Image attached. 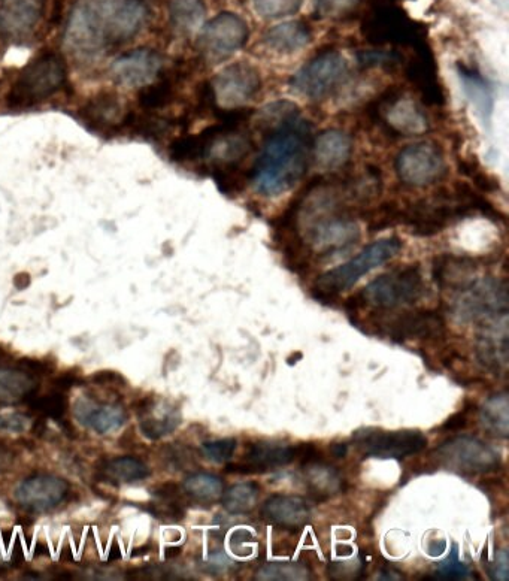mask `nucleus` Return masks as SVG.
Masks as SVG:
<instances>
[{"label":"nucleus","mask_w":509,"mask_h":581,"mask_svg":"<svg viewBox=\"0 0 509 581\" xmlns=\"http://www.w3.org/2000/svg\"><path fill=\"white\" fill-rule=\"evenodd\" d=\"M139 0H80L65 30V47L78 56H95L108 45L133 38L145 21Z\"/></svg>","instance_id":"obj_1"},{"label":"nucleus","mask_w":509,"mask_h":581,"mask_svg":"<svg viewBox=\"0 0 509 581\" xmlns=\"http://www.w3.org/2000/svg\"><path fill=\"white\" fill-rule=\"evenodd\" d=\"M311 148V126L295 116L271 130L257 159L251 180L263 196L289 192L305 175Z\"/></svg>","instance_id":"obj_2"},{"label":"nucleus","mask_w":509,"mask_h":581,"mask_svg":"<svg viewBox=\"0 0 509 581\" xmlns=\"http://www.w3.org/2000/svg\"><path fill=\"white\" fill-rule=\"evenodd\" d=\"M402 241L398 236L378 239L368 247L363 248L356 257L347 263L330 269L326 274L317 278L314 284V295L318 299H332L339 293L353 287L363 275L374 271L378 266L384 265L401 251Z\"/></svg>","instance_id":"obj_3"},{"label":"nucleus","mask_w":509,"mask_h":581,"mask_svg":"<svg viewBox=\"0 0 509 581\" xmlns=\"http://www.w3.org/2000/svg\"><path fill=\"white\" fill-rule=\"evenodd\" d=\"M424 295V280L418 265L396 269L390 274L375 278L362 293L348 301V311L359 313L365 305L378 310H392L402 305L414 304Z\"/></svg>","instance_id":"obj_4"},{"label":"nucleus","mask_w":509,"mask_h":581,"mask_svg":"<svg viewBox=\"0 0 509 581\" xmlns=\"http://www.w3.org/2000/svg\"><path fill=\"white\" fill-rule=\"evenodd\" d=\"M65 80L66 68L62 56L54 53L42 54L18 75L9 93V102L14 107H29L59 92Z\"/></svg>","instance_id":"obj_5"},{"label":"nucleus","mask_w":509,"mask_h":581,"mask_svg":"<svg viewBox=\"0 0 509 581\" xmlns=\"http://www.w3.org/2000/svg\"><path fill=\"white\" fill-rule=\"evenodd\" d=\"M350 74L347 59L338 51H323L290 78L293 92L318 101L338 90Z\"/></svg>","instance_id":"obj_6"},{"label":"nucleus","mask_w":509,"mask_h":581,"mask_svg":"<svg viewBox=\"0 0 509 581\" xmlns=\"http://www.w3.org/2000/svg\"><path fill=\"white\" fill-rule=\"evenodd\" d=\"M439 464L459 474H486L501 468L498 450L474 437H456L445 441L435 450Z\"/></svg>","instance_id":"obj_7"},{"label":"nucleus","mask_w":509,"mask_h":581,"mask_svg":"<svg viewBox=\"0 0 509 581\" xmlns=\"http://www.w3.org/2000/svg\"><path fill=\"white\" fill-rule=\"evenodd\" d=\"M395 166L399 180L412 187L430 186L447 172L444 151L433 142L408 145L396 157Z\"/></svg>","instance_id":"obj_8"},{"label":"nucleus","mask_w":509,"mask_h":581,"mask_svg":"<svg viewBox=\"0 0 509 581\" xmlns=\"http://www.w3.org/2000/svg\"><path fill=\"white\" fill-rule=\"evenodd\" d=\"M250 29L247 21L233 12H223L202 27L199 50L208 60L229 59L247 44Z\"/></svg>","instance_id":"obj_9"},{"label":"nucleus","mask_w":509,"mask_h":581,"mask_svg":"<svg viewBox=\"0 0 509 581\" xmlns=\"http://www.w3.org/2000/svg\"><path fill=\"white\" fill-rule=\"evenodd\" d=\"M354 443L363 455L378 459H404L423 452L427 438L420 431L386 432L381 429H359L353 434Z\"/></svg>","instance_id":"obj_10"},{"label":"nucleus","mask_w":509,"mask_h":581,"mask_svg":"<svg viewBox=\"0 0 509 581\" xmlns=\"http://www.w3.org/2000/svg\"><path fill=\"white\" fill-rule=\"evenodd\" d=\"M371 114L393 135L414 136L429 129L426 114L414 101L405 98L401 90L384 93Z\"/></svg>","instance_id":"obj_11"},{"label":"nucleus","mask_w":509,"mask_h":581,"mask_svg":"<svg viewBox=\"0 0 509 581\" xmlns=\"http://www.w3.org/2000/svg\"><path fill=\"white\" fill-rule=\"evenodd\" d=\"M215 104L223 107H241L254 98L262 87L257 68L250 63L239 62L224 68L209 84Z\"/></svg>","instance_id":"obj_12"},{"label":"nucleus","mask_w":509,"mask_h":581,"mask_svg":"<svg viewBox=\"0 0 509 581\" xmlns=\"http://www.w3.org/2000/svg\"><path fill=\"white\" fill-rule=\"evenodd\" d=\"M459 293L457 311L465 319H496L499 314H507L508 292L502 281L495 278L474 280Z\"/></svg>","instance_id":"obj_13"},{"label":"nucleus","mask_w":509,"mask_h":581,"mask_svg":"<svg viewBox=\"0 0 509 581\" xmlns=\"http://www.w3.org/2000/svg\"><path fill=\"white\" fill-rule=\"evenodd\" d=\"M163 69V57L150 48H139L123 54L112 62L111 75L118 84L127 87L147 86Z\"/></svg>","instance_id":"obj_14"},{"label":"nucleus","mask_w":509,"mask_h":581,"mask_svg":"<svg viewBox=\"0 0 509 581\" xmlns=\"http://www.w3.org/2000/svg\"><path fill=\"white\" fill-rule=\"evenodd\" d=\"M387 334L396 341L441 340L445 335V320L433 311L404 313L389 322Z\"/></svg>","instance_id":"obj_15"},{"label":"nucleus","mask_w":509,"mask_h":581,"mask_svg":"<svg viewBox=\"0 0 509 581\" xmlns=\"http://www.w3.org/2000/svg\"><path fill=\"white\" fill-rule=\"evenodd\" d=\"M68 492V484L57 477L29 478L24 480L20 486L15 489V498L24 507L32 510L45 511L56 507Z\"/></svg>","instance_id":"obj_16"},{"label":"nucleus","mask_w":509,"mask_h":581,"mask_svg":"<svg viewBox=\"0 0 509 581\" xmlns=\"http://www.w3.org/2000/svg\"><path fill=\"white\" fill-rule=\"evenodd\" d=\"M262 517L287 531H301L311 519V508L299 496L274 495L263 504Z\"/></svg>","instance_id":"obj_17"},{"label":"nucleus","mask_w":509,"mask_h":581,"mask_svg":"<svg viewBox=\"0 0 509 581\" xmlns=\"http://www.w3.org/2000/svg\"><path fill=\"white\" fill-rule=\"evenodd\" d=\"M41 15L39 0H6L0 8V33L9 39L24 38L35 29Z\"/></svg>","instance_id":"obj_18"},{"label":"nucleus","mask_w":509,"mask_h":581,"mask_svg":"<svg viewBox=\"0 0 509 581\" xmlns=\"http://www.w3.org/2000/svg\"><path fill=\"white\" fill-rule=\"evenodd\" d=\"M74 416L80 425L92 429L99 435L112 434L126 422V414L117 405L96 404L89 398L77 399L74 404Z\"/></svg>","instance_id":"obj_19"},{"label":"nucleus","mask_w":509,"mask_h":581,"mask_svg":"<svg viewBox=\"0 0 509 581\" xmlns=\"http://www.w3.org/2000/svg\"><path fill=\"white\" fill-rule=\"evenodd\" d=\"M368 38L377 44H415L417 33L414 27L399 12L393 9H381L371 18L366 26Z\"/></svg>","instance_id":"obj_20"},{"label":"nucleus","mask_w":509,"mask_h":581,"mask_svg":"<svg viewBox=\"0 0 509 581\" xmlns=\"http://www.w3.org/2000/svg\"><path fill=\"white\" fill-rule=\"evenodd\" d=\"M353 153V141L339 129L324 130L314 142V159L318 168L336 171L347 165Z\"/></svg>","instance_id":"obj_21"},{"label":"nucleus","mask_w":509,"mask_h":581,"mask_svg":"<svg viewBox=\"0 0 509 581\" xmlns=\"http://www.w3.org/2000/svg\"><path fill=\"white\" fill-rule=\"evenodd\" d=\"M477 265L466 257L442 254L433 260V278L441 289L460 292L475 280Z\"/></svg>","instance_id":"obj_22"},{"label":"nucleus","mask_w":509,"mask_h":581,"mask_svg":"<svg viewBox=\"0 0 509 581\" xmlns=\"http://www.w3.org/2000/svg\"><path fill=\"white\" fill-rule=\"evenodd\" d=\"M457 72H459L463 90H465L472 107L475 108V113H477V116L481 118L484 124H490L493 116V108H495L492 87L487 83L483 74L478 69L472 68V66L459 63L457 65Z\"/></svg>","instance_id":"obj_23"},{"label":"nucleus","mask_w":509,"mask_h":581,"mask_svg":"<svg viewBox=\"0 0 509 581\" xmlns=\"http://www.w3.org/2000/svg\"><path fill=\"white\" fill-rule=\"evenodd\" d=\"M311 30L302 21H286L265 33L266 47L277 54H295L311 42Z\"/></svg>","instance_id":"obj_24"},{"label":"nucleus","mask_w":509,"mask_h":581,"mask_svg":"<svg viewBox=\"0 0 509 581\" xmlns=\"http://www.w3.org/2000/svg\"><path fill=\"white\" fill-rule=\"evenodd\" d=\"M305 471V483L309 495L315 501H326L330 496L345 489V480L335 466L326 464L323 459L302 466Z\"/></svg>","instance_id":"obj_25"},{"label":"nucleus","mask_w":509,"mask_h":581,"mask_svg":"<svg viewBox=\"0 0 509 581\" xmlns=\"http://www.w3.org/2000/svg\"><path fill=\"white\" fill-rule=\"evenodd\" d=\"M245 459H247V464L262 474L269 469L292 464L295 461V447L257 441L248 446Z\"/></svg>","instance_id":"obj_26"},{"label":"nucleus","mask_w":509,"mask_h":581,"mask_svg":"<svg viewBox=\"0 0 509 581\" xmlns=\"http://www.w3.org/2000/svg\"><path fill=\"white\" fill-rule=\"evenodd\" d=\"M407 74L409 80L417 86V89L420 90L421 95L427 102L439 104L444 99L441 87L438 84L432 57L424 53L412 59L409 62Z\"/></svg>","instance_id":"obj_27"},{"label":"nucleus","mask_w":509,"mask_h":581,"mask_svg":"<svg viewBox=\"0 0 509 581\" xmlns=\"http://www.w3.org/2000/svg\"><path fill=\"white\" fill-rule=\"evenodd\" d=\"M181 414L175 407L168 404H154L148 408V413L141 420V429L145 437L159 440L172 434L180 426Z\"/></svg>","instance_id":"obj_28"},{"label":"nucleus","mask_w":509,"mask_h":581,"mask_svg":"<svg viewBox=\"0 0 509 581\" xmlns=\"http://www.w3.org/2000/svg\"><path fill=\"white\" fill-rule=\"evenodd\" d=\"M480 420L487 434L507 440L509 435V398L507 393H499L487 399L481 407Z\"/></svg>","instance_id":"obj_29"},{"label":"nucleus","mask_w":509,"mask_h":581,"mask_svg":"<svg viewBox=\"0 0 509 581\" xmlns=\"http://www.w3.org/2000/svg\"><path fill=\"white\" fill-rule=\"evenodd\" d=\"M206 15L204 0H172L169 17L172 26L181 33H193L202 26Z\"/></svg>","instance_id":"obj_30"},{"label":"nucleus","mask_w":509,"mask_h":581,"mask_svg":"<svg viewBox=\"0 0 509 581\" xmlns=\"http://www.w3.org/2000/svg\"><path fill=\"white\" fill-rule=\"evenodd\" d=\"M507 329L496 337V329H489L478 344V356L487 368L501 371L508 362Z\"/></svg>","instance_id":"obj_31"},{"label":"nucleus","mask_w":509,"mask_h":581,"mask_svg":"<svg viewBox=\"0 0 509 581\" xmlns=\"http://www.w3.org/2000/svg\"><path fill=\"white\" fill-rule=\"evenodd\" d=\"M259 493V484L254 483V481H247V483L235 484V486L223 492L221 502H223V507L230 514H245L253 510L257 498H259Z\"/></svg>","instance_id":"obj_32"},{"label":"nucleus","mask_w":509,"mask_h":581,"mask_svg":"<svg viewBox=\"0 0 509 581\" xmlns=\"http://www.w3.org/2000/svg\"><path fill=\"white\" fill-rule=\"evenodd\" d=\"M223 487L224 483L221 478L205 474V472L190 475L184 481L186 492L192 495L193 498L199 499V501H217L223 495Z\"/></svg>","instance_id":"obj_33"},{"label":"nucleus","mask_w":509,"mask_h":581,"mask_svg":"<svg viewBox=\"0 0 509 581\" xmlns=\"http://www.w3.org/2000/svg\"><path fill=\"white\" fill-rule=\"evenodd\" d=\"M32 389L26 374L12 369H0V404H11L23 398Z\"/></svg>","instance_id":"obj_34"},{"label":"nucleus","mask_w":509,"mask_h":581,"mask_svg":"<svg viewBox=\"0 0 509 581\" xmlns=\"http://www.w3.org/2000/svg\"><path fill=\"white\" fill-rule=\"evenodd\" d=\"M259 580H308L311 570L301 562H271L257 573Z\"/></svg>","instance_id":"obj_35"},{"label":"nucleus","mask_w":509,"mask_h":581,"mask_svg":"<svg viewBox=\"0 0 509 581\" xmlns=\"http://www.w3.org/2000/svg\"><path fill=\"white\" fill-rule=\"evenodd\" d=\"M108 472L114 480L123 481V483L144 480L150 475L148 466L133 458L115 459L109 464Z\"/></svg>","instance_id":"obj_36"},{"label":"nucleus","mask_w":509,"mask_h":581,"mask_svg":"<svg viewBox=\"0 0 509 581\" xmlns=\"http://www.w3.org/2000/svg\"><path fill=\"white\" fill-rule=\"evenodd\" d=\"M257 14L266 20L290 17L304 5V0H253Z\"/></svg>","instance_id":"obj_37"},{"label":"nucleus","mask_w":509,"mask_h":581,"mask_svg":"<svg viewBox=\"0 0 509 581\" xmlns=\"http://www.w3.org/2000/svg\"><path fill=\"white\" fill-rule=\"evenodd\" d=\"M86 116L93 123L108 126V124H114L120 120L121 107L114 99L101 98L89 105L86 110Z\"/></svg>","instance_id":"obj_38"},{"label":"nucleus","mask_w":509,"mask_h":581,"mask_svg":"<svg viewBox=\"0 0 509 581\" xmlns=\"http://www.w3.org/2000/svg\"><path fill=\"white\" fill-rule=\"evenodd\" d=\"M402 56L395 51H360L357 62L365 68H395L401 63Z\"/></svg>","instance_id":"obj_39"},{"label":"nucleus","mask_w":509,"mask_h":581,"mask_svg":"<svg viewBox=\"0 0 509 581\" xmlns=\"http://www.w3.org/2000/svg\"><path fill=\"white\" fill-rule=\"evenodd\" d=\"M469 570L465 564L459 561V550H457L456 544L451 550L450 556L441 562V565L436 571L435 579L439 580H462L468 577Z\"/></svg>","instance_id":"obj_40"},{"label":"nucleus","mask_w":509,"mask_h":581,"mask_svg":"<svg viewBox=\"0 0 509 581\" xmlns=\"http://www.w3.org/2000/svg\"><path fill=\"white\" fill-rule=\"evenodd\" d=\"M236 440L233 438H226V440L209 441L202 446V455L205 456L209 461L217 462V464H223V462L232 459L233 453H235Z\"/></svg>","instance_id":"obj_41"},{"label":"nucleus","mask_w":509,"mask_h":581,"mask_svg":"<svg viewBox=\"0 0 509 581\" xmlns=\"http://www.w3.org/2000/svg\"><path fill=\"white\" fill-rule=\"evenodd\" d=\"M172 89L169 83H159L156 86L147 87V89L142 92L141 105L148 110H154V108L163 107V105L168 104L169 98H171Z\"/></svg>","instance_id":"obj_42"},{"label":"nucleus","mask_w":509,"mask_h":581,"mask_svg":"<svg viewBox=\"0 0 509 581\" xmlns=\"http://www.w3.org/2000/svg\"><path fill=\"white\" fill-rule=\"evenodd\" d=\"M30 419L17 411L0 413V434L20 435L29 431Z\"/></svg>","instance_id":"obj_43"},{"label":"nucleus","mask_w":509,"mask_h":581,"mask_svg":"<svg viewBox=\"0 0 509 581\" xmlns=\"http://www.w3.org/2000/svg\"><path fill=\"white\" fill-rule=\"evenodd\" d=\"M460 172L468 175L472 181H475V184H477L480 189L487 190V192H493V190H496L499 187L498 181H496L492 175L483 171V168H481L478 163L465 162V160H463V162L460 163Z\"/></svg>","instance_id":"obj_44"},{"label":"nucleus","mask_w":509,"mask_h":581,"mask_svg":"<svg viewBox=\"0 0 509 581\" xmlns=\"http://www.w3.org/2000/svg\"><path fill=\"white\" fill-rule=\"evenodd\" d=\"M357 0H315L317 14L324 18L339 17L354 8Z\"/></svg>","instance_id":"obj_45"},{"label":"nucleus","mask_w":509,"mask_h":581,"mask_svg":"<svg viewBox=\"0 0 509 581\" xmlns=\"http://www.w3.org/2000/svg\"><path fill=\"white\" fill-rule=\"evenodd\" d=\"M471 411H475V405H466L460 413L454 414V416H451L450 419L442 425V431L453 432L465 429L466 425H468L469 413H471Z\"/></svg>","instance_id":"obj_46"},{"label":"nucleus","mask_w":509,"mask_h":581,"mask_svg":"<svg viewBox=\"0 0 509 581\" xmlns=\"http://www.w3.org/2000/svg\"><path fill=\"white\" fill-rule=\"evenodd\" d=\"M295 459H298L299 464L305 466L323 458H321L320 450L314 444L302 443L295 447Z\"/></svg>","instance_id":"obj_47"},{"label":"nucleus","mask_w":509,"mask_h":581,"mask_svg":"<svg viewBox=\"0 0 509 581\" xmlns=\"http://www.w3.org/2000/svg\"><path fill=\"white\" fill-rule=\"evenodd\" d=\"M103 511L102 504L87 505V507L80 508V510L75 511L74 519L78 522L89 523L93 520L98 519Z\"/></svg>","instance_id":"obj_48"},{"label":"nucleus","mask_w":509,"mask_h":581,"mask_svg":"<svg viewBox=\"0 0 509 581\" xmlns=\"http://www.w3.org/2000/svg\"><path fill=\"white\" fill-rule=\"evenodd\" d=\"M124 499L130 502H147L150 499V493L147 489H142V487H126L121 492Z\"/></svg>","instance_id":"obj_49"},{"label":"nucleus","mask_w":509,"mask_h":581,"mask_svg":"<svg viewBox=\"0 0 509 581\" xmlns=\"http://www.w3.org/2000/svg\"><path fill=\"white\" fill-rule=\"evenodd\" d=\"M253 541V534H251L250 531H247V529H238V531L233 532L232 547L236 552H238L242 546H245V544L253 543ZM235 550H233V552H235Z\"/></svg>","instance_id":"obj_50"},{"label":"nucleus","mask_w":509,"mask_h":581,"mask_svg":"<svg viewBox=\"0 0 509 581\" xmlns=\"http://www.w3.org/2000/svg\"><path fill=\"white\" fill-rule=\"evenodd\" d=\"M493 579L496 580H508V555L507 552H502L499 555L498 564H496V570L493 571Z\"/></svg>","instance_id":"obj_51"},{"label":"nucleus","mask_w":509,"mask_h":581,"mask_svg":"<svg viewBox=\"0 0 509 581\" xmlns=\"http://www.w3.org/2000/svg\"><path fill=\"white\" fill-rule=\"evenodd\" d=\"M445 549H447V541L445 540H432L427 544V553L433 556V558L441 556L445 552Z\"/></svg>","instance_id":"obj_52"},{"label":"nucleus","mask_w":509,"mask_h":581,"mask_svg":"<svg viewBox=\"0 0 509 581\" xmlns=\"http://www.w3.org/2000/svg\"><path fill=\"white\" fill-rule=\"evenodd\" d=\"M348 447L344 443H335L330 446V453H332L333 458H344L347 455Z\"/></svg>","instance_id":"obj_53"},{"label":"nucleus","mask_w":509,"mask_h":581,"mask_svg":"<svg viewBox=\"0 0 509 581\" xmlns=\"http://www.w3.org/2000/svg\"><path fill=\"white\" fill-rule=\"evenodd\" d=\"M12 523H14V517H12V514L6 510H0V526H2V528H9Z\"/></svg>","instance_id":"obj_54"},{"label":"nucleus","mask_w":509,"mask_h":581,"mask_svg":"<svg viewBox=\"0 0 509 581\" xmlns=\"http://www.w3.org/2000/svg\"><path fill=\"white\" fill-rule=\"evenodd\" d=\"M2 466H3V458H2V455H0V469H2Z\"/></svg>","instance_id":"obj_55"}]
</instances>
